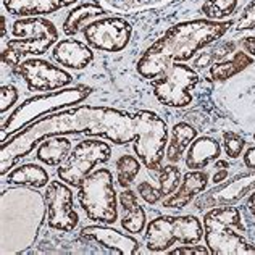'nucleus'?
Segmentation results:
<instances>
[{"label":"nucleus","instance_id":"nucleus-22","mask_svg":"<svg viewBox=\"0 0 255 255\" xmlns=\"http://www.w3.org/2000/svg\"><path fill=\"white\" fill-rule=\"evenodd\" d=\"M71 140L63 136H53L42 140V144L37 147L36 158L39 162L49 166L62 165L71 153Z\"/></svg>","mask_w":255,"mask_h":255},{"label":"nucleus","instance_id":"nucleus-19","mask_svg":"<svg viewBox=\"0 0 255 255\" xmlns=\"http://www.w3.org/2000/svg\"><path fill=\"white\" fill-rule=\"evenodd\" d=\"M78 0H3L5 10L13 16H41L66 8Z\"/></svg>","mask_w":255,"mask_h":255},{"label":"nucleus","instance_id":"nucleus-1","mask_svg":"<svg viewBox=\"0 0 255 255\" xmlns=\"http://www.w3.org/2000/svg\"><path fill=\"white\" fill-rule=\"evenodd\" d=\"M66 134L105 137L113 144L126 145L137 139L136 117L110 107L94 105H79L45 115L2 142V176L16 165L19 158L29 155L39 142Z\"/></svg>","mask_w":255,"mask_h":255},{"label":"nucleus","instance_id":"nucleus-40","mask_svg":"<svg viewBox=\"0 0 255 255\" xmlns=\"http://www.w3.org/2000/svg\"><path fill=\"white\" fill-rule=\"evenodd\" d=\"M254 140H255V134H254Z\"/></svg>","mask_w":255,"mask_h":255},{"label":"nucleus","instance_id":"nucleus-4","mask_svg":"<svg viewBox=\"0 0 255 255\" xmlns=\"http://www.w3.org/2000/svg\"><path fill=\"white\" fill-rule=\"evenodd\" d=\"M243 230V215L239 207L223 205L205 213L204 238L210 254L215 255H246L255 254V246L249 244L234 231Z\"/></svg>","mask_w":255,"mask_h":255},{"label":"nucleus","instance_id":"nucleus-6","mask_svg":"<svg viewBox=\"0 0 255 255\" xmlns=\"http://www.w3.org/2000/svg\"><path fill=\"white\" fill-rule=\"evenodd\" d=\"M89 94H91L89 87L78 86L63 91L47 92L44 96H36L32 99H28L2 125V142L6 140V134L10 136V134L23 129V128L29 126L36 120L45 115L60 112L62 109H66V107H75L76 104H81Z\"/></svg>","mask_w":255,"mask_h":255},{"label":"nucleus","instance_id":"nucleus-30","mask_svg":"<svg viewBox=\"0 0 255 255\" xmlns=\"http://www.w3.org/2000/svg\"><path fill=\"white\" fill-rule=\"evenodd\" d=\"M122 226L125 231L131 233V234L142 231L145 226V212L142 207L137 204V205L131 207L129 210H125V215L122 218Z\"/></svg>","mask_w":255,"mask_h":255},{"label":"nucleus","instance_id":"nucleus-16","mask_svg":"<svg viewBox=\"0 0 255 255\" xmlns=\"http://www.w3.org/2000/svg\"><path fill=\"white\" fill-rule=\"evenodd\" d=\"M53 60L66 68L71 70H84L94 60V52L86 42L78 39H63L55 44L52 50Z\"/></svg>","mask_w":255,"mask_h":255},{"label":"nucleus","instance_id":"nucleus-5","mask_svg":"<svg viewBox=\"0 0 255 255\" xmlns=\"http://www.w3.org/2000/svg\"><path fill=\"white\" fill-rule=\"evenodd\" d=\"M13 39L3 47L2 63L6 66H18L28 55H42L57 42L58 29L52 21L41 16H29L16 19L13 23Z\"/></svg>","mask_w":255,"mask_h":255},{"label":"nucleus","instance_id":"nucleus-20","mask_svg":"<svg viewBox=\"0 0 255 255\" xmlns=\"http://www.w3.org/2000/svg\"><path fill=\"white\" fill-rule=\"evenodd\" d=\"M221 155L220 142L213 137L202 136L192 140L186 155V166L191 170H202L207 165H210Z\"/></svg>","mask_w":255,"mask_h":255},{"label":"nucleus","instance_id":"nucleus-10","mask_svg":"<svg viewBox=\"0 0 255 255\" xmlns=\"http://www.w3.org/2000/svg\"><path fill=\"white\" fill-rule=\"evenodd\" d=\"M112 157V147L99 139H84L73 147L68 158L57 170L58 179L73 187H79L92 170L107 163Z\"/></svg>","mask_w":255,"mask_h":255},{"label":"nucleus","instance_id":"nucleus-17","mask_svg":"<svg viewBox=\"0 0 255 255\" xmlns=\"http://www.w3.org/2000/svg\"><path fill=\"white\" fill-rule=\"evenodd\" d=\"M207 184H209V174L205 171L192 170L189 173H186V176L179 184V189L174 191L171 196H168L163 200V207H166V209L183 210L194 197L202 194L207 189Z\"/></svg>","mask_w":255,"mask_h":255},{"label":"nucleus","instance_id":"nucleus-38","mask_svg":"<svg viewBox=\"0 0 255 255\" xmlns=\"http://www.w3.org/2000/svg\"><path fill=\"white\" fill-rule=\"evenodd\" d=\"M247 209H249L251 215L255 218V191L251 194V197L247 199Z\"/></svg>","mask_w":255,"mask_h":255},{"label":"nucleus","instance_id":"nucleus-28","mask_svg":"<svg viewBox=\"0 0 255 255\" xmlns=\"http://www.w3.org/2000/svg\"><path fill=\"white\" fill-rule=\"evenodd\" d=\"M238 8V0H205L202 3V13L207 19L220 21L231 16Z\"/></svg>","mask_w":255,"mask_h":255},{"label":"nucleus","instance_id":"nucleus-11","mask_svg":"<svg viewBox=\"0 0 255 255\" xmlns=\"http://www.w3.org/2000/svg\"><path fill=\"white\" fill-rule=\"evenodd\" d=\"M199 83V75L189 65L174 63L157 79H152L153 96L160 104L184 109L192 104V89Z\"/></svg>","mask_w":255,"mask_h":255},{"label":"nucleus","instance_id":"nucleus-2","mask_svg":"<svg viewBox=\"0 0 255 255\" xmlns=\"http://www.w3.org/2000/svg\"><path fill=\"white\" fill-rule=\"evenodd\" d=\"M231 21L192 19L171 26L165 34L153 42L136 65L137 73L145 79H155L174 62H187L197 52L228 32Z\"/></svg>","mask_w":255,"mask_h":255},{"label":"nucleus","instance_id":"nucleus-7","mask_svg":"<svg viewBox=\"0 0 255 255\" xmlns=\"http://www.w3.org/2000/svg\"><path fill=\"white\" fill-rule=\"evenodd\" d=\"M78 200L89 220L104 225L115 223L118 205L112 171L109 168H99L91 173L79 186Z\"/></svg>","mask_w":255,"mask_h":255},{"label":"nucleus","instance_id":"nucleus-13","mask_svg":"<svg viewBox=\"0 0 255 255\" xmlns=\"http://www.w3.org/2000/svg\"><path fill=\"white\" fill-rule=\"evenodd\" d=\"M47 205V225L52 230L71 233L79 223L78 212L73 205V192L66 183L50 181L44 192Z\"/></svg>","mask_w":255,"mask_h":255},{"label":"nucleus","instance_id":"nucleus-14","mask_svg":"<svg viewBox=\"0 0 255 255\" xmlns=\"http://www.w3.org/2000/svg\"><path fill=\"white\" fill-rule=\"evenodd\" d=\"M16 73L24 79L29 91L53 92L73 83V76L68 71L41 58L24 60L16 66Z\"/></svg>","mask_w":255,"mask_h":255},{"label":"nucleus","instance_id":"nucleus-29","mask_svg":"<svg viewBox=\"0 0 255 255\" xmlns=\"http://www.w3.org/2000/svg\"><path fill=\"white\" fill-rule=\"evenodd\" d=\"M252 187H255V170L249 176H241L239 179H236L231 186L223 187L213 194H220L223 200L221 202H231V200H236L239 197H243L246 192H249Z\"/></svg>","mask_w":255,"mask_h":255},{"label":"nucleus","instance_id":"nucleus-39","mask_svg":"<svg viewBox=\"0 0 255 255\" xmlns=\"http://www.w3.org/2000/svg\"><path fill=\"white\" fill-rule=\"evenodd\" d=\"M6 37V26H5V16H2V39Z\"/></svg>","mask_w":255,"mask_h":255},{"label":"nucleus","instance_id":"nucleus-37","mask_svg":"<svg viewBox=\"0 0 255 255\" xmlns=\"http://www.w3.org/2000/svg\"><path fill=\"white\" fill-rule=\"evenodd\" d=\"M243 47L247 53H251V55L255 58V37H244L243 39Z\"/></svg>","mask_w":255,"mask_h":255},{"label":"nucleus","instance_id":"nucleus-35","mask_svg":"<svg viewBox=\"0 0 255 255\" xmlns=\"http://www.w3.org/2000/svg\"><path fill=\"white\" fill-rule=\"evenodd\" d=\"M228 168L230 165L225 160H218L217 162V173L213 174V184H220L221 181H225L228 178Z\"/></svg>","mask_w":255,"mask_h":255},{"label":"nucleus","instance_id":"nucleus-24","mask_svg":"<svg viewBox=\"0 0 255 255\" xmlns=\"http://www.w3.org/2000/svg\"><path fill=\"white\" fill-rule=\"evenodd\" d=\"M197 137V131L187 123H176L171 129V139L168 150H166V158L170 162H179L184 150L192 144V140Z\"/></svg>","mask_w":255,"mask_h":255},{"label":"nucleus","instance_id":"nucleus-33","mask_svg":"<svg viewBox=\"0 0 255 255\" xmlns=\"http://www.w3.org/2000/svg\"><path fill=\"white\" fill-rule=\"evenodd\" d=\"M170 254L173 255H179V254H197V255H205L210 254L209 247H202V246H192V244H184L181 247H176V249L170 251Z\"/></svg>","mask_w":255,"mask_h":255},{"label":"nucleus","instance_id":"nucleus-8","mask_svg":"<svg viewBox=\"0 0 255 255\" xmlns=\"http://www.w3.org/2000/svg\"><path fill=\"white\" fill-rule=\"evenodd\" d=\"M202 236V223L194 215H181V217L163 215L147 225L145 246L152 252H163L168 251L174 243L197 244Z\"/></svg>","mask_w":255,"mask_h":255},{"label":"nucleus","instance_id":"nucleus-27","mask_svg":"<svg viewBox=\"0 0 255 255\" xmlns=\"http://www.w3.org/2000/svg\"><path fill=\"white\" fill-rule=\"evenodd\" d=\"M117 174H118V184L128 189L132 183L136 176L140 171V162L132 155H122L117 160Z\"/></svg>","mask_w":255,"mask_h":255},{"label":"nucleus","instance_id":"nucleus-12","mask_svg":"<svg viewBox=\"0 0 255 255\" xmlns=\"http://www.w3.org/2000/svg\"><path fill=\"white\" fill-rule=\"evenodd\" d=\"M83 34L92 49L115 53L129 44L132 28L122 16H104L86 24Z\"/></svg>","mask_w":255,"mask_h":255},{"label":"nucleus","instance_id":"nucleus-18","mask_svg":"<svg viewBox=\"0 0 255 255\" xmlns=\"http://www.w3.org/2000/svg\"><path fill=\"white\" fill-rule=\"evenodd\" d=\"M158 186H152L147 181L137 184V192L139 196L142 197L147 204L155 205L158 200L166 199L168 196L176 191V187L181 183V171L176 165H166L160 171V178H158Z\"/></svg>","mask_w":255,"mask_h":255},{"label":"nucleus","instance_id":"nucleus-15","mask_svg":"<svg viewBox=\"0 0 255 255\" xmlns=\"http://www.w3.org/2000/svg\"><path fill=\"white\" fill-rule=\"evenodd\" d=\"M81 238L96 241L107 251L120 255H134L139 252V244L136 239L125 236L123 233L109 226H86L81 230Z\"/></svg>","mask_w":255,"mask_h":255},{"label":"nucleus","instance_id":"nucleus-32","mask_svg":"<svg viewBox=\"0 0 255 255\" xmlns=\"http://www.w3.org/2000/svg\"><path fill=\"white\" fill-rule=\"evenodd\" d=\"M18 100V91L16 87L13 86H2V89H0V112L5 113L6 110L10 109L16 104Z\"/></svg>","mask_w":255,"mask_h":255},{"label":"nucleus","instance_id":"nucleus-23","mask_svg":"<svg viewBox=\"0 0 255 255\" xmlns=\"http://www.w3.org/2000/svg\"><path fill=\"white\" fill-rule=\"evenodd\" d=\"M6 183L41 189V187H47V184L50 183V178H49V173H47L45 168H42L41 165L26 163V165L18 166L15 170H11L8 173V176H6Z\"/></svg>","mask_w":255,"mask_h":255},{"label":"nucleus","instance_id":"nucleus-3","mask_svg":"<svg viewBox=\"0 0 255 255\" xmlns=\"http://www.w3.org/2000/svg\"><path fill=\"white\" fill-rule=\"evenodd\" d=\"M45 199L29 189L2 192V254H18L32 244L44 221Z\"/></svg>","mask_w":255,"mask_h":255},{"label":"nucleus","instance_id":"nucleus-9","mask_svg":"<svg viewBox=\"0 0 255 255\" xmlns=\"http://www.w3.org/2000/svg\"><path fill=\"white\" fill-rule=\"evenodd\" d=\"M137 125V139L134 140V152L137 158L152 171L162 170L165 147L168 142V129L162 117L155 112L139 110L134 113Z\"/></svg>","mask_w":255,"mask_h":255},{"label":"nucleus","instance_id":"nucleus-25","mask_svg":"<svg viewBox=\"0 0 255 255\" xmlns=\"http://www.w3.org/2000/svg\"><path fill=\"white\" fill-rule=\"evenodd\" d=\"M252 63H254V57H251L247 52H236L230 60L213 63L210 68V78L213 81H226L228 78L236 76L238 73L246 70Z\"/></svg>","mask_w":255,"mask_h":255},{"label":"nucleus","instance_id":"nucleus-31","mask_svg":"<svg viewBox=\"0 0 255 255\" xmlns=\"http://www.w3.org/2000/svg\"><path fill=\"white\" fill-rule=\"evenodd\" d=\"M246 140L239 136V134L233 131H225L223 132V147L226 155L230 158H238L241 157V153L244 150Z\"/></svg>","mask_w":255,"mask_h":255},{"label":"nucleus","instance_id":"nucleus-26","mask_svg":"<svg viewBox=\"0 0 255 255\" xmlns=\"http://www.w3.org/2000/svg\"><path fill=\"white\" fill-rule=\"evenodd\" d=\"M105 10L118 11V13H132L142 11L149 8H157L173 2V0H97Z\"/></svg>","mask_w":255,"mask_h":255},{"label":"nucleus","instance_id":"nucleus-36","mask_svg":"<svg viewBox=\"0 0 255 255\" xmlns=\"http://www.w3.org/2000/svg\"><path fill=\"white\" fill-rule=\"evenodd\" d=\"M244 165L247 166L249 170H255V147H251V149H247V152L244 153Z\"/></svg>","mask_w":255,"mask_h":255},{"label":"nucleus","instance_id":"nucleus-34","mask_svg":"<svg viewBox=\"0 0 255 255\" xmlns=\"http://www.w3.org/2000/svg\"><path fill=\"white\" fill-rule=\"evenodd\" d=\"M120 204H122V207H123V212L129 210L131 207H134V205H137L136 192L131 191L129 187H128V189H123V192L120 194Z\"/></svg>","mask_w":255,"mask_h":255},{"label":"nucleus","instance_id":"nucleus-21","mask_svg":"<svg viewBox=\"0 0 255 255\" xmlns=\"http://www.w3.org/2000/svg\"><path fill=\"white\" fill-rule=\"evenodd\" d=\"M107 15V10L104 8L102 5L99 3H83L73 8L68 16L65 18L63 21V32L68 37L76 36L79 31L83 28H86V23L89 24V21H94L96 18L100 16H105Z\"/></svg>","mask_w":255,"mask_h":255}]
</instances>
